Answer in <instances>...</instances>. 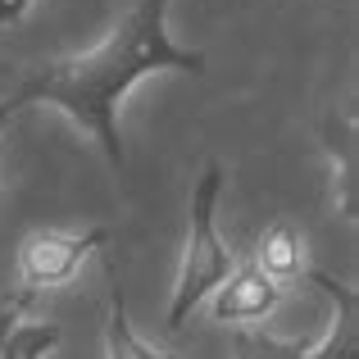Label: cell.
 <instances>
[{"instance_id": "cell-8", "label": "cell", "mask_w": 359, "mask_h": 359, "mask_svg": "<svg viewBox=\"0 0 359 359\" xmlns=\"http://www.w3.org/2000/svg\"><path fill=\"white\" fill-rule=\"evenodd\" d=\"M255 269L269 273L278 287L291 282V278H300V273H305V241H300V232L291 228V223H273V228L259 237Z\"/></svg>"}, {"instance_id": "cell-6", "label": "cell", "mask_w": 359, "mask_h": 359, "mask_svg": "<svg viewBox=\"0 0 359 359\" xmlns=\"http://www.w3.org/2000/svg\"><path fill=\"white\" fill-rule=\"evenodd\" d=\"M323 146H327V159H332V210L355 228L359 223V123L355 114L327 118Z\"/></svg>"}, {"instance_id": "cell-2", "label": "cell", "mask_w": 359, "mask_h": 359, "mask_svg": "<svg viewBox=\"0 0 359 359\" xmlns=\"http://www.w3.org/2000/svg\"><path fill=\"white\" fill-rule=\"evenodd\" d=\"M219 196H223V164L210 159L201 168L191 187V205H187V245H182V269H177V282H173V300H168V332H182L187 318L196 314L205 296L219 287L223 278L232 273V250L228 241L219 237Z\"/></svg>"}, {"instance_id": "cell-7", "label": "cell", "mask_w": 359, "mask_h": 359, "mask_svg": "<svg viewBox=\"0 0 359 359\" xmlns=\"http://www.w3.org/2000/svg\"><path fill=\"white\" fill-rule=\"evenodd\" d=\"M109 318H105V359H177L173 351H155L150 341H141L132 332V318H128V296L118 287V264L109 259Z\"/></svg>"}, {"instance_id": "cell-9", "label": "cell", "mask_w": 359, "mask_h": 359, "mask_svg": "<svg viewBox=\"0 0 359 359\" xmlns=\"http://www.w3.org/2000/svg\"><path fill=\"white\" fill-rule=\"evenodd\" d=\"M60 323H14V332L0 346V359H46L60 346Z\"/></svg>"}, {"instance_id": "cell-11", "label": "cell", "mask_w": 359, "mask_h": 359, "mask_svg": "<svg viewBox=\"0 0 359 359\" xmlns=\"http://www.w3.org/2000/svg\"><path fill=\"white\" fill-rule=\"evenodd\" d=\"M32 291H18V296H0V346H5V337L14 332V323H23L27 305H32Z\"/></svg>"}, {"instance_id": "cell-10", "label": "cell", "mask_w": 359, "mask_h": 359, "mask_svg": "<svg viewBox=\"0 0 359 359\" xmlns=\"http://www.w3.org/2000/svg\"><path fill=\"white\" fill-rule=\"evenodd\" d=\"M232 359H305V341H287V337H269L255 327L232 332Z\"/></svg>"}, {"instance_id": "cell-13", "label": "cell", "mask_w": 359, "mask_h": 359, "mask_svg": "<svg viewBox=\"0 0 359 359\" xmlns=\"http://www.w3.org/2000/svg\"><path fill=\"white\" fill-rule=\"evenodd\" d=\"M18 109H23V100H18V96H5V100H0V132L9 128V118H14Z\"/></svg>"}, {"instance_id": "cell-1", "label": "cell", "mask_w": 359, "mask_h": 359, "mask_svg": "<svg viewBox=\"0 0 359 359\" xmlns=\"http://www.w3.org/2000/svg\"><path fill=\"white\" fill-rule=\"evenodd\" d=\"M168 5L173 0H137L100 46L36 69L14 96L23 105H50L69 114L105 150L109 164L123 168L118 100L150 73H205V50H182L168 36Z\"/></svg>"}, {"instance_id": "cell-3", "label": "cell", "mask_w": 359, "mask_h": 359, "mask_svg": "<svg viewBox=\"0 0 359 359\" xmlns=\"http://www.w3.org/2000/svg\"><path fill=\"white\" fill-rule=\"evenodd\" d=\"M109 245V228H87V232H60V228H41L18 245V278L23 291L41 296L55 291L64 282H73V273L87 264L91 250Z\"/></svg>"}, {"instance_id": "cell-4", "label": "cell", "mask_w": 359, "mask_h": 359, "mask_svg": "<svg viewBox=\"0 0 359 359\" xmlns=\"http://www.w3.org/2000/svg\"><path fill=\"white\" fill-rule=\"evenodd\" d=\"M205 300H210V314L219 318V323L241 327V323L269 318L273 309H278V300H282V287L269 278V273L255 269V259H250V264H232V273Z\"/></svg>"}, {"instance_id": "cell-5", "label": "cell", "mask_w": 359, "mask_h": 359, "mask_svg": "<svg viewBox=\"0 0 359 359\" xmlns=\"http://www.w3.org/2000/svg\"><path fill=\"white\" fill-rule=\"evenodd\" d=\"M305 278L323 287V296L332 300V323L318 346H305V359H359V291L323 269H305Z\"/></svg>"}, {"instance_id": "cell-12", "label": "cell", "mask_w": 359, "mask_h": 359, "mask_svg": "<svg viewBox=\"0 0 359 359\" xmlns=\"http://www.w3.org/2000/svg\"><path fill=\"white\" fill-rule=\"evenodd\" d=\"M27 5H32V0H0V27H14L18 18L27 14Z\"/></svg>"}]
</instances>
